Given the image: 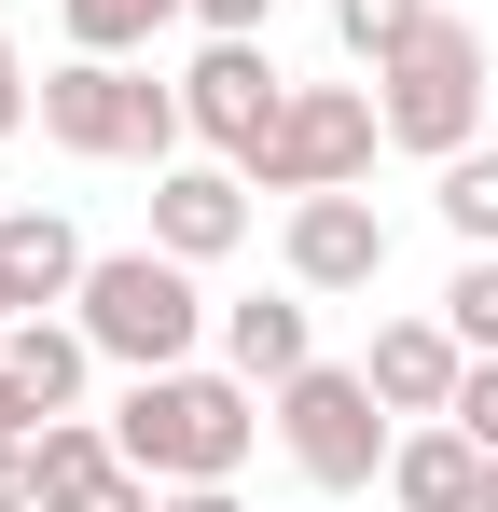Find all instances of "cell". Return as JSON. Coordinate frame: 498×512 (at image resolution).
Here are the masks:
<instances>
[{
	"label": "cell",
	"instance_id": "cell-17",
	"mask_svg": "<svg viewBox=\"0 0 498 512\" xmlns=\"http://www.w3.org/2000/svg\"><path fill=\"white\" fill-rule=\"evenodd\" d=\"M166 14H194V0H56V28H70V56H153Z\"/></svg>",
	"mask_w": 498,
	"mask_h": 512
},
{
	"label": "cell",
	"instance_id": "cell-1",
	"mask_svg": "<svg viewBox=\"0 0 498 512\" xmlns=\"http://www.w3.org/2000/svg\"><path fill=\"white\" fill-rule=\"evenodd\" d=\"M263 388H249L236 360L208 374V360H166V374H125V402H111V443H125V471H153V485H236L249 443H263Z\"/></svg>",
	"mask_w": 498,
	"mask_h": 512
},
{
	"label": "cell",
	"instance_id": "cell-15",
	"mask_svg": "<svg viewBox=\"0 0 498 512\" xmlns=\"http://www.w3.org/2000/svg\"><path fill=\"white\" fill-rule=\"evenodd\" d=\"M28 471H42V512H70V499H97L125 471V443H111V416H42L28 429Z\"/></svg>",
	"mask_w": 498,
	"mask_h": 512
},
{
	"label": "cell",
	"instance_id": "cell-23",
	"mask_svg": "<svg viewBox=\"0 0 498 512\" xmlns=\"http://www.w3.org/2000/svg\"><path fill=\"white\" fill-rule=\"evenodd\" d=\"M153 499H166L153 471H111V485H97V499H70V512H153Z\"/></svg>",
	"mask_w": 498,
	"mask_h": 512
},
{
	"label": "cell",
	"instance_id": "cell-3",
	"mask_svg": "<svg viewBox=\"0 0 498 512\" xmlns=\"http://www.w3.org/2000/svg\"><path fill=\"white\" fill-rule=\"evenodd\" d=\"M42 139H56L70 167H180L194 111H180V84H153L139 56H56V70H42Z\"/></svg>",
	"mask_w": 498,
	"mask_h": 512
},
{
	"label": "cell",
	"instance_id": "cell-5",
	"mask_svg": "<svg viewBox=\"0 0 498 512\" xmlns=\"http://www.w3.org/2000/svg\"><path fill=\"white\" fill-rule=\"evenodd\" d=\"M374 111H388V153H471L485 139V28L471 14H429L402 56L374 70Z\"/></svg>",
	"mask_w": 498,
	"mask_h": 512
},
{
	"label": "cell",
	"instance_id": "cell-11",
	"mask_svg": "<svg viewBox=\"0 0 498 512\" xmlns=\"http://www.w3.org/2000/svg\"><path fill=\"white\" fill-rule=\"evenodd\" d=\"M222 360L277 402V388L319 360V291H249V305H222Z\"/></svg>",
	"mask_w": 498,
	"mask_h": 512
},
{
	"label": "cell",
	"instance_id": "cell-22",
	"mask_svg": "<svg viewBox=\"0 0 498 512\" xmlns=\"http://www.w3.org/2000/svg\"><path fill=\"white\" fill-rule=\"evenodd\" d=\"M194 28H208V42H263V28H277V0H194Z\"/></svg>",
	"mask_w": 498,
	"mask_h": 512
},
{
	"label": "cell",
	"instance_id": "cell-14",
	"mask_svg": "<svg viewBox=\"0 0 498 512\" xmlns=\"http://www.w3.org/2000/svg\"><path fill=\"white\" fill-rule=\"evenodd\" d=\"M83 263H97V250L70 236V208H0V277L28 291V319H42V305H70Z\"/></svg>",
	"mask_w": 498,
	"mask_h": 512
},
{
	"label": "cell",
	"instance_id": "cell-7",
	"mask_svg": "<svg viewBox=\"0 0 498 512\" xmlns=\"http://www.w3.org/2000/svg\"><path fill=\"white\" fill-rule=\"evenodd\" d=\"M277 277L319 291V305L374 291V277H388V208H374L360 180H346V194H291V222H277Z\"/></svg>",
	"mask_w": 498,
	"mask_h": 512
},
{
	"label": "cell",
	"instance_id": "cell-26",
	"mask_svg": "<svg viewBox=\"0 0 498 512\" xmlns=\"http://www.w3.org/2000/svg\"><path fill=\"white\" fill-rule=\"evenodd\" d=\"M153 512H249V499H236V485H166Z\"/></svg>",
	"mask_w": 498,
	"mask_h": 512
},
{
	"label": "cell",
	"instance_id": "cell-19",
	"mask_svg": "<svg viewBox=\"0 0 498 512\" xmlns=\"http://www.w3.org/2000/svg\"><path fill=\"white\" fill-rule=\"evenodd\" d=\"M443 333L471 346V360H498V250H457V277H443Z\"/></svg>",
	"mask_w": 498,
	"mask_h": 512
},
{
	"label": "cell",
	"instance_id": "cell-6",
	"mask_svg": "<svg viewBox=\"0 0 498 512\" xmlns=\"http://www.w3.org/2000/svg\"><path fill=\"white\" fill-rule=\"evenodd\" d=\"M374 153H388L374 84H291V125L263 139L249 194H346V180H374Z\"/></svg>",
	"mask_w": 498,
	"mask_h": 512
},
{
	"label": "cell",
	"instance_id": "cell-24",
	"mask_svg": "<svg viewBox=\"0 0 498 512\" xmlns=\"http://www.w3.org/2000/svg\"><path fill=\"white\" fill-rule=\"evenodd\" d=\"M0 512H42V471H28V443H0Z\"/></svg>",
	"mask_w": 498,
	"mask_h": 512
},
{
	"label": "cell",
	"instance_id": "cell-2",
	"mask_svg": "<svg viewBox=\"0 0 498 512\" xmlns=\"http://www.w3.org/2000/svg\"><path fill=\"white\" fill-rule=\"evenodd\" d=\"M70 319L97 333V360H125V374H166V360H194V346L222 333V305H208V263H180V250H97L83 263V291H70Z\"/></svg>",
	"mask_w": 498,
	"mask_h": 512
},
{
	"label": "cell",
	"instance_id": "cell-16",
	"mask_svg": "<svg viewBox=\"0 0 498 512\" xmlns=\"http://www.w3.org/2000/svg\"><path fill=\"white\" fill-rule=\"evenodd\" d=\"M429 208H443V236H457V250H498V139L443 153V167H429Z\"/></svg>",
	"mask_w": 498,
	"mask_h": 512
},
{
	"label": "cell",
	"instance_id": "cell-9",
	"mask_svg": "<svg viewBox=\"0 0 498 512\" xmlns=\"http://www.w3.org/2000/svg\"><path fill=\"white\" fill-rule=\"evenodd\" d=\"M249 222H263V208H249V167H222V153H208V167H153V250L236 263Z\"/></svg>",
	"mask_w": 498,
	"mask_h": 512
},
{
	"label": "cell",
	"instance_id": "cell-27",
	"mask_svg": "<svg viewBox=\"0 0 498 512\" xmlns=\"http://www.w3.org/2000/svg\"><path fill=\"white\" fill-rule=\"evenodd\" d=\"M14 319H28V291H14V277H0V333H14Z\"/></svg>",
	"mask_w": 498,
	"mask_h": 512
},
{
	"label": "cell",
	"instance_id": "cell-20",
	"mask_svg": "<svg viewBox=\"0 0 498 512\" xmlns=\"http://www.w3.org/2000/svg\"><path fill=\"white\" fill-rule=\"evenodd\" d=\"M42 125V84H28V56H14V28H0V139H28Z\"/></svg>",
	"mask_w": 498,
	"mask_h": 512
},
{
	"label": "cell",
	"instance_id": "cell-12",
	"mask_svg": "<svg viewBox=\"0 0 498 512\" xmlns=\"http://www.w3.org/2000/svg\"><path fill=\"white\" fill-rule=\"evenodd\" d=\"M388 499L402 512H485V443L457 416H415L402 443H388Z\"/></svg>",
	"mask_w": 498,
	"mask_h": 512
},
{
	"label": "cell",
	"instance_id": "cell-8",
	"mask_svg": "<svg viewBox=\"0 0 498 512\" xmlns=\"http://www.w3.org/2000/svg\"><path fill=\"white\" fill-rule=\"evenodd\" d=\"M180 111H194V139H208L222 167H263V139L291 125V84H277V56H263V42H194Z\"/></svg>",
	"mask_w": 498,
	"mask_h": 512
},
{
	"label": "cell",
	"instance_id": "cell-4",
	"mask_svg": "<svg viewBox=\"0 0 498 512\" xmlns=\"http://www.w3.org/2000/svg\"><path fill=\"white\" fill-rule=\"evenodd\" d=\"M277 443H291V471H305L319 499H374V485H388L402 416L374 402V374H360V360H305V374L277 388Z\"/></svg>",
	"mask_w": 498,
	"mask_h": 512
},
{
	"label": "cell",
	"instance_id": "cell-28",
	"mask_svg": "<svg viewBox=\"0 0 498 512\" xmlns=\"http://www.w3.org/2000/svg\"><path fill=\"white\" fill-rule=\"evenodd\" d=\"M485 512H498V457H485Z\"/></svg>",
	"mask_w": 498,
	"mask_h": 512
},
{
	"label": "cell",
	"instance_id": "cell-25",
	"mask_svg": "<svg viewBox=\"0 0 498 512\" xmlns=\"http://www.w3.org/2000/svg\"><path fill=\"white\" fill-rule=\"evenodd\" d=\"M28 429H42V402H28V388H14V360H0V443H28Z\"/></svg>",
	"mask_w": 498,
	"mask_h": 512
},
{
	"label": "cell",
	"instance_id": "cell-18",
	"mask_svg": "<svg viewBox=\"0 0 498 512\" xmlns=\"http://www.w3.org/2000/svg\"><path fill=\"white\" fill-rule=\"evenodd\" d=\"M429 14H443V0H332V42H346L360 70H388V56H402Z\"/></svg>",
	"mask_w": 498,
	"mask_h": 512
},
{
	"label": "cell",
	"instance_id": "cell-10",
	"mask_svg": "<svg viewBox=\"0 0 498 512\" xmlns=\"http://www.w3.org/2000/svg\"><path fill=\"white\" fill-rule=\"evenodd\" d=\"M360 374H374V402L415 429V416H457V374H471V346L443 333V319H374Z\"/></svg>",
	"mask_w": 498,
	"mask_h": 512
},
{
	"label": "cell",
	"instance_id": "cell-13",
	"mask_svg": "<svg viewBox=\"0 0 498 512\" xmlns=\"http://www.w3.org/2000/svg\"><path fill=\"white\" fill-rule=\"evenodd\" d=\"M0 360H14V388H28L42 416H83V388H97V333H83V319H56V305H42V319H14V333H0Z\"/></svg>",
	"mask_w": 498,
	"mask_h": 512
},
{
	"label": "cell",
	"instance_id": "cell-21",
	"mask_svg": "<svg viewBox=\"0 0 498 512\" xmlns=\"http://www.w3.org/2000/svg\"><path fill=\"white\" fill-rule=\"evenodd\" d=\"M457 429L498 457V360H471V374H457Z\"/></svg>",
	"mask_w": 498,
	"mask_h": 512
}]
</instances>
